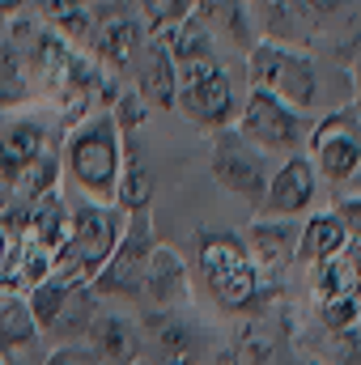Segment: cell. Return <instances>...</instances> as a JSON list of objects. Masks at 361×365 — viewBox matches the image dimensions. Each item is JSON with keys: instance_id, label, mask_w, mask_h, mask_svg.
Segmentation results:
<instances>
[{"instance_id": "obj_18", "label": "cell", "mask_w": 361, "mask_h": 365, "mask_svg": "<svg viewBox=\"0 0 361 365\" xmlns=\"http://www.w3.org/2000/svg\"><path fill=\"white\" fill-rule=\"evenodd\" d=\"M191 13L213 34H225L243 51H251L260 43V26H255V13H251V0H195Z\"/></svg>"}, {"instance_id": "obj_36", "label": "cell", "mask_w": 361, "mask_h": 365, "mask_svg": "<svg viewBox=\"0 0 361 365\" xmlns=\"http://www.w3.org/2000/svg\"><path fill=\"white\" fill-rule=\"evenodd\" d=\"M353 86H357V93H353V106H357V115H361V73H357V81H353Z\"/></svg>"}, {"instance_id": "obj_33", "label": "cell", "mask_w": 361, "mask_h": 365, "mask_svg": "<svg viewBox=\"0 0 361 365\" xmlns=\"http://www.w3.org/2000/svg\"><path fill=\"white\" fill-rule=\"evenodd\" d=\"M302 4H306V9L315 13V21L323 26L327 17H340V13H349V4H353V0H302Z\"/></svg>"}, {"instance_id": "obj_1", "label": "cell", "mask_w": 361, "mask_h": 365, "mask_svg": "<svg viewBox=\"0 0 361 365\" xmlns=\"http://www.w3.org/2000/svg\"><path fill=\"white\" fill-rule=\"evenodd\" d=\"M123 166V132L115 128V119L106 110H93L81 123H73L64 132L60 145V170H68L73 187L98 200V204H115V182Z\"/></svg>"}, {"instance_id": "obj_27", "label": "cell", "mask_w": 361, "mask_h": 365, "mask_svg": "<svg viewBox=\"0 0 361 365\" xmlns=\"http://www.w3.org/2000/svg\"><path fill=\"white\" fill-rule=\"evenodd\" d=\"M315 306H319V323H323V331L361 327V302H357V293H332V297H315Z\"/></svg>"}, {"instance_id": "obj_6", "label": "cell", "mask_w": 361, "mask_h": 365, "mask_svg": "<svg viewBox=\"0 0 361 365\" xmlns=\"http://www.w3.org/2000/svg\"><path fill=\"white\" fill-rule=\"evenodd\" d=\"M238 132L260 149V153H276V158H289V153H302L306 145V132H310V115L289 106L285 98H276L268 90H251L247 102L238 106L234 115Z\"/></svg>"}, {"instance_id": "obj_26", "label": "cell", "mask_w": 361, "mask_h": 365, "mask_svg": "<svg viewBox=\"0 0 361 365\" xmlns=\"http://www.w3.org/2000/svg\"><path fill=\"white\" fill-rule=\"evenodd\" d=\"M132 9H136L141 26H145L149 34H162V30L179 26L183 17H191L195 0H132Z\"/></svg>"}, {"instance_id": "obj_20", "label": "cell", "mask_w": 361, "mask_h": 365, "mask_svg": "<svg viewBox=\"0 0 361 365\" xmlns=\"http://www.w3.org/2000/svg\"><path fill=\"white\" fill-rule=\"evenodd\" d=\"M21 238L39 242V247H43V251H51V255L64 247V238H68V204H64V195H60V191H47V195H39V200H30V204H26Z\"/></svg>"}, {"instance_id": "obj_37", "label": "cell", "mask_w": 361, "mask_h": 365, "mask_svg": "<svg viewBox=\"0 0 361 365\" xmlns=\"http://www.w3.org/2000/svg\"><path fill=\"white\" fill-rule=\"evenodd\" d=\"M357 302H361V251H357Z\"/></svg>"}, {"instance_id": "obj_13", "label": "cell", "mask_w": 361, "mask_h": 365, "mask_svg": "<svg viewBox=\"0 0 361 365\" xmlns=\"http://www.w3.org/2000/svg\"><path fill=\"white\" fill-rule=\"evenodd\" d=\"M141 340H145V353L153 357V365H200V353H204L200 331L175 310H153L145 319Z\"/></svg>"}, {"instance_id": "obj_29", "label": "cell", "mask_w": 361, "mask_h": 365, "mask_svg": "<svg viewBox=\"0 0 361 365\" xmlns=\"http://www.w3.org/2000/svg\"><path fill=\"white\" fill-rule=\"evenodd\" d=\"M34 4H39V13H43V21H47V26H60L64 17L93 9V0H34Z\"/></svg>"}, {"instance_id": "obj_22", "label": "cell", "mask_w": 361, "mask_h": 365, "mask_svg": "<svg viewBox=\"0 0 361 365\" xmlns=\"http://www.w3.org/2000/svg\"><path fill=\"white\" fill-rule=\"evenodd\" d=\"M149 200H153V175H149L141 149L132 145V136H123V166H119V182H115V208L149 212Z\"/></svg>"}, {"instance_id": "obj_8", "label": "cell", "mask_w": 361, "mask_h": 365, "mask_svg": "<svg viewBox=\"0 0 361 365\" xmlns=\"http://www.w3.org/2000/svg\"><path fill=\"white\" fill-rule=\"evenodd\" d=\"M149 43V30L141 26L136 9H123V4H106V9H93V21L81 38V51L98 60L106 73H132L141 51Z\"/></svg>"}, {"instance_id": "obj_14", "label": "cell", "mask_w": 361, "mask_h": 365, "mask_svg": "<svg viewBox=\"0 0 361 365\" xmlns=\"http://www.w3.org/2000/svg\"><path fill=\"white\" fill-rule=\"evenodd\" d=\"M141 293L153 310H179L191 297V268L175 247H153L141 272Z\"/></svg>"}, {"instance_id": "obj_32", "label": "cell", "mask_w": 361, "mask_h": 365, "mask_svg": "<svg viewBox=\"0 0 361 365\" xmlns=\"http://www.w3.org/2000/svg\"><path fill=\"white\" fill-rule=\"evenodd\" d=\"M17 175H21V170H17V162L0 153V208H9V204H13V195H17Z\"/></svg>"}, {"instance_id": "obj_23", "label": "cell", "mask_w": 361, "mask_h": 365, "mask_svg": "<svg viewBox=\"0 0 361 365\" xmlns=\"http://www.w3.org/2000/svg\"><path fill=\"white\" fill-rule=\"evenodd\" d=\"M34 102V77L13 38H0V115Z\"/></svg>"}, {"instance_id": "obj_19", "label": "cell", "mask_w": 361, "mask_h": 365, "mask_svg": "<svg viewBox=\"0 0 361 365\" xmlns=\"http://www.w3.org/2000/svg\"><path fill=\"white\" fill-rule=\"evenodd\" d=\"M349 247V234H345V221L332 212H310L302 225H298V264L302 268H315L332 255H340Z\"/></svg>"}, {"instance_id": "obj_24", "label": "cell", "mask_w": 361, "mask_h": 365, "mask_svg": "<svg viewBox=\"0 0 361 365\" xmlns=\"http://www.w3.org/2000/svg\"><path fill=\"white\" fill-rule=\"evenodd\" d=\"M39 340V323L21 293H0V353L13 357Z\"/></svg>"}, {"instance_id": "obj_9", "label": "cell", "mask_w": 361, "mask_h": 365, "mask_svg": "<svg viewBox=\"0 0 361 365\" xmlns=\"http://www.w3.org/2000/svg\"><path fill=\"white\" fill-rule=\"evenodd\" d=\"M213 179L225 187L230 195L247 200L251 208H260L264 187H268V153H260L234 123L213 132Z\"/></svg>"}, {"instance_id": "obj_12", "label": "cell", "mask_w": 361, "mask_h": 365, "mask_svg": "<svg viewBox=\"0 0 361 365\" xmlns=\"http://www.w3.org/2000/svg\"><path fill=\"white\" fill-rule=\"evenodd\" d=\"M243 242H247V255H251L260 280L276 293L285 272L298 264V225L285 217H255V225L247 230Z\"/></svg>"}, {"instance_id": "obj_30", "label": "cell", "mask_w": 361, "mask_h": 365, "mask_svg": "<svg viewBox=\"0 0 361 365\" xmlns=\"http://www.w3.org/2000/svg\"><path fill=\"white\" fill-rule=\"evenodd\" d=\"M43 365H102V361L90 353V344H56Z\"/></svg>"}, {"instance_id": "obj_10", "label": "cell", "mask_w": 361, "mask_h": 365, "mask_svg": "<svg viewBox=\"0 0 361 365\" xmlns=\"http://www.w3.org/2000/svg\"><path fill=\"white\" fill-rule=\"evenodd\" d=\"M153 247H158V238H153L149 212H128L111 259L90 280L93 293H102V297H132V293H141V272H145V259H149Z\"/></svg>"}, {"instance_id": "obj_21", "label": "cell", "mask_w": 361, "mask_h": 365, "mask_svg": "<svg viewBox=\"0 0 361 365\" xmlns=\"http://www.w3.org/2000/svg\"><path fill=\"white\" fill-rule=\"evenodd\" d=\"M162 38V47L171 51V60H175V68H187V64H204V60H217V34L191 13V17H183L179 26H171V30H162L158 34Z\"/></svg>"}, {"instance_id": "obj_38", "label": "cell", "mask_w": 361, "mask_h": 365, "mask_svg": "<svg viewBox=\"0 0 361 365\" xmlns=\"http://www.w3.org/2000/svg\"><path fill=\"white\" fill-rule=\"evenodd\" d=\"M132 365H153V361H145V357H136V361H132Z\"/></svg>"}, {"instance_id": "obj_11", "label": "cell", "mask_w": 361, "mask_h": 365, "mask_svg": "<svg viewBox=\"0 0 361 365\" xmlns=\"http://www.w3.org/2000/svg\"><path fill=\"white\" fill-rule=\"evenodd\" d=\"M319 195V175L310 166L306 153H289L276 170L268 175V187H264V200L255 208V217H285V221H298L302 212H310Z\"/></svg>"}, {"instance_id": "obj_35", "label": "cell", "mask_w": 361, "mask_h": 365, "mask_svg": "<svg viewBox=\"0 0 361 365\" xmlns=\"http://www.w3.org/2000/svg\"><path fill=\"white\" fill-rule=\"evenodd\" d=\"M30 0H0V17H17Z\"/></svg>"}, {"instance_id": "obj_34", "label": "cell", "mask_w": 361, "mask_h": 365, "mask_svg": "<svg viewBox=\"0 0 361 365\" xmlns=\"http://www.w3.org/2000/svg\"><path fill=\"white\" fill-rule=\"evenodd\" d=\"M9 251H13V234H9L4 221H0V272H4V264H9Z\"/></svg>"}, {"instance_id": "obj_2", "label": "cell", "mask_w": 361, "mask_h": 365, "mask_svg": "<svg viewBox=\"0 0 361 365\" xmlns=\"http://www.w3.org/2000/svg\"><path fill=\"white\" fill-rule=\"evenodd\" d=\"M195 268H200L204 289L213 293V302L221 310H230V314H260L268 306L272 289L260 280L243 238L204 230L195 238Z\"/></svg>"}, {"instance_id": "obj_39", "label": "cell", "mask_w": 361, "mask_h": 365, "mask_svg": "<svg viewBox=\"0 0 361 365\" xmlns=\"http://www.w3.org/2000/svg\"><path fill=\"white\" fill-rule=\"evenodd\" d=\"M0 365H9V357H4V353H0Z\"/></svg>"}, {"instance_id": "obj_4", "label": "cell", "mask_w": 361, "mask_h": 365, "mask_svg": "<svg viewBox=\"0 0 361 365\" xmlns=\"http://www.w3.org/2000/svg\"><path fill=\"white\" fill-rule=\"evenodd\" d=\"M123 221H128L123 208L98 204V200H86V204L68 208V238L56 251V268L77 276V280H93L102 272V264L111 259V251H115V242L123 234Z\"/></svg>"}, {"instance_id": "obj_28", "label": "cell", "mask_w": 361, "mask_h": 365, "mask_svg": "<svg viewBox=\"0 0 361 365\" xmlns=\"http://www.w3.org/2000/svg\"><path fill=\"white\" fill-rule=\"evenodd\" d=\"M106 115L115 119V128H119L123 136H132V132L149 119V102H145L136 90H123V86H119V93H115L111 106H106Z\"/></svg>"}, {"instance_id": "obj_3", "label": "cell", "mask_w": 361, "mask_h": 365, "mask_svg": "<svg viewBox=\"0 0 361 365\" xmlns=\"http://www.w3.org/2000/svg\"><path fill=\"white\" fill-rule=\"evenodd\" d=\"M247 81H251V90H268L306 115L319 102V64L310 51H302L293 43L260 38L247 51Z\"/></svg>"}, {"instance_id": "obj_25", "label": "cell", "mask_w": 361, "mask_h": 365, "mask_svg": "<svg viewBox=\"0 0 361 365\" xmlns=\"http://www.w3.org/2000/svg\"><path fill=\"white\" fill-rule=\"evenodd\" d=\"M93 310H98V293H93V284H77V289L68 293L64 310L56 314V323H51L47 336H56L60 344H86V331H90Z\"/></svg>"}, {"instance_id": "obj_5", "label": "cell", "mask_w": 361, "mask_h": 365, "mask_svg": "<svg viewBox=\"0 0 361 365\" xmlns=\"http://www.w3.org/2000/svg\"><path fill=\"white\" fill-rule=\"evenodd\" d=\"M302 153L310 158L315 175L327 182H349L361 170V115L353 102L332 106L323 119H310Z\"/></svg>"}, {"instance_id": "obj_7", "label": "cell", "mask_w": 361, "mask_h": 365, "mask_svg": "<svg viewBox=\"0 0 361 365\" xmlns=\"http://www.w3.org/2000/svg\"><path fill=\"white\" fill-rule=\"evenodd\" d=\"M175 106H179L195 128H204V132H221V128H230L234 115H238L234 77H230L217 60L187 64V68H179V93H175Z\"/></svg>"}, {"instance_id": "obj_17", "label": "cell", "mask_w": 361, "mask_h": 365, "mask_svg": "<svg viewBox=\"0 0 361 365\" xmlns=\"http://www.w3.org/2000/svg\"><path fill=\"white\" fill-rule=\"evenodd\" d=\"M136 93L149 102V110H171L175 106V93H179V68L171 60V51L162 47L158 34H149L141 60H136Z\"/></svg>"}, {"instance_id": "obj_16", "label": "cell", "mask_w": 361, "mask_h": 365, "mask_svg": "<svg viewBox=\"0 0 361 365\" xmlns=\"http://www.w3.org/2000/svg\"><path fill=\"white\" fill-rule=\"evenodd\" d=\"M230 365H302L285 327L272 319H251L230 344Z\"/></svg>"}, {"instance_id": "obj_15", "label": "cell", "mask_w": 361, "mask_h": 365, "mask_svg": "<svg viewBox=\"0 0 361 365\" xmlns=\"http://www.w3.org/2000/svg\"><path fill=\"white\" fill-rule=\"evenodd\" d=\"M86 344L98 361H115V365H132L136 357H145V340H141V327L115 310H93L90 331H86Z\"/></svg>"}, {"instance_id": "obj_31", "label": "cell", "mask_w": 361, "mask_h": 365, "mask_svg": "<svg viewBox=\"0 0 361 365\" xmlns=\"http://www.w3.org/2000/svg\"><path fill=\"white\" fill-rule=\"evenodd\" d=\"M336 217L345 221L349 242H357L361 247V195H345V200H336Z\"/></svg>"}]
</instances>
